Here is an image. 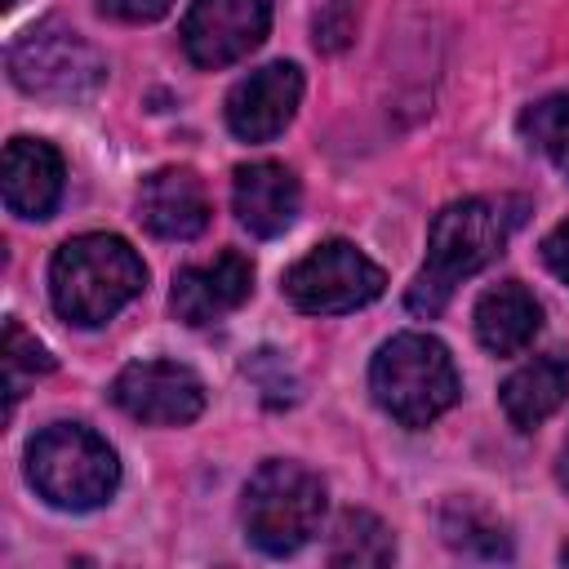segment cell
<instances>
[{
	"label": "cell",
	"mask_w": 569,
	"mask_h": 569,
	"mask_svg": "<svg viewBox=\"0 0 569 569\" xmlns=\"http://www.w3.org/2000/svg\"><path fill=\"white\" fill-rule=\"evenodd\" d=\"M511 222H516V213H507L502 200L467 196V200L445 204L427 231V258L405 293V307L413 316H440L449 307L453 289L462 280H471L476 271H485L502 253Z\"/></svg>",
	"instance_id": "cell-1"
},
{
	"label": "cell",
	"mask_w": 569,
	"mask_h": 569,
	"mask_svg": "<svg viewBox=\"0 0 569 569\" xmlns=\"http://www.w3.org/2000/svg\"><path fill=\"white\" fill-rule=\"evenodd\" d=\"M147 289V267L124 236L84 231L71 236L49 262V302L76 329L116 320Z\"/></svg>",
	"instance_id": "cell-2"
},
{
	"label": "cell",
	"mask_w": 569,
	"mask_h": 569,
	"mask_svg": "<svg viewBox=\"0 0 569 569\" xmlns=\"http://www.w3.org/2000/svg\"><path fill=\"white\" fill-rule=\"evenodd\" d=\"M27 480L58 511H93L120 485L116 449L84 422H49L27 445Z\"/></svg>",
	"instance_id": "cell-3"
},
{
	"label": "cell",
	"mask_w": 569,
	"mask_h": 569,
	"mask_svg": "<svg viewBox=\"0 0 569 569\" xmlns=\"http://www.w3.org/2000/svg\"><path fill=\"white\" fill-rule=\"evenodd\" d=\"M369 391L378 409L400 427H431L458 400V369L440 338L396 333L369 365Z\"/></svg>",
	"instance_id": "cell-4"
},
{
	"label": "cell",
	"mask_w": 569,
	"mask_h": 569,
	"mask_svg": "<svg viewBox=\"0 0 569 569\" xmlns=\"http://www.w3.org/2000/svg\"><path fill=\"white\" fill-rule=\"evenodd\" d=\"M320 520H325V485L302 462L267 458L240 493L244 538L267 556H293L316 538Z\"/></svg>",
	"instance_id": "cell-5"
},
{
	"label": "cell",
	"mask_w": 569,
	"mask_h": 569,
	"mask_svg": "<svg viewBox=\"0 0 569 569\" xmlns=\"http://www.w3.org/2000/svg\"><path fill=\"white\" fill-rule=\"evenodd\" d=\"M9 80L31 98L89 102L107 80V62L76 27L44 18L9 44Z\"/></svg>",
	"instance_id": "cell-6"
},
{
	"label": "cell",
	"mask_w": 569,
	"mask_h": 569,
	"mask_svg": "<svg viewBox=\"0 0 569 569\" xmlns=\"http://www.w3.org/2000/svg\"><path fill=\"white\" fill-rule=\"evenodd\" d=\"M382 267L351 240H325L284 271V298L307 316H342L382 293Z\"/></svg>",
	"instance_id": "cell-7"
},
{
	"label": "cell",
	"mask_w": 569,
	"mask_h": 569,
	"mask_svg": "<svg viewBox=\"0 0 569 569\" xmlns=\"http://www.w3.org/2000/svg\"><path fill=\"white\" fill-rule=\"evenodd\" d=\"M111 400L151 427H187L204 413V382L178 360H133L116 373Z\"/></svg>",
	"instance_id": "cell-8"
},
{
	"label": "cell",
	"mask_w": 569,
	"mask_h": 569,
	"mask_svg": "<svg viewBox=\"0 0 569 569\" xmlns=\"http://www.w3.org/2000/svg\"><path fill=\"white\" fill-rule=\"evenodd\" d=\"M271 31L267 0H191L182 18V49L196 67L218 71L249 58Z\"/></svg>",
	"instance_id": "cell-9"
},
{
	"label": "cell",
	"mask_w": 569,
	"mask_h": 569,
	"mask_svg": "<svg viewBox=\"0 0 569 569\" xmlns=\"http://www.w3.org/2000/svg\"><path fill=\"white\" fill-rule=\"evenodd\" d=\"M298 102H302V71L293 62H267L231 84L227 129L240 142H271L293 120Z\"/></svg>",
	"instance_id": "cell-10"
},
{
	"label": "cell",
	"mask_w": 569,
	"mask_h": 569,
	"mask_svg": "<svg viewBox=\"0 0 569 569\" xmlns=\"http://www.w3.org/2000/svg\"><path fill=\"white\" fill-rule=\"evenodd\" d=\"M249 293H253V262L244 253L227 249L209 262L182 267L169 289V307L182 325L200 329V325H218L231 311H240L249 302Z\"/></svg>",
	"instance_id": "cell-11"
},
{
	"label": "cell",
	"mask_w": 569,
	"mask_h": 569,
	"mask_svg": "<svg viewBox=\"0 0 569 569\" xmlns=\"http://www.w3.org/2000/svg\"><path fill=\"white\" fill-rule=\"evenodd\" d=\"M231 204H236V218L249 236H284L302 209V187L293 178V169L276 164V160H253V164H240L236 178H231Z\"/></svg>",
	"instance_id": "cell-12"
},
{
	"label": "cell",
	"mask_w": 569,
	"mask_h": 569,
	"mask_svg": "<svg viewBox=\"0 0 569 569\" xmlns=\"http://www.w3.org/2000/svg\"><path fill=\"white\" fill-rule=\"evenodd\" d=\"M138 218L160 240H196L209 227V196L191 169H156L138 187Z\"/></svg>",
	"instance_id": "cell-13"
},
{
	"label": "cell",
	"mask_w": 569,
	"mask_h": 569,
	"mask_svg": "<svg viewBox=\"0 0 569 569\" xmlns=\"http://www.w3.org/2000/svg\"><path fill=\"white\" fill-rule=\"evenodd\" d=\"M62 156L53 142L44 138H13L4 147V169H0V187H4V204L18 218H49L62 200Z\"/></svg>",
	"instance_id": "cell-14"
},
{
	"label": "cell",
	"mask_w": 569,
	"mask_h": 569,
	"mask_svg": "<svg viewBox=\"0 0 569 569\" xmlns=\"http://www.w3.org/2000/svg\"><path fill=\"white\" fill-rule=\"evenodd\" d=\"M538 329H542V302L520 280H502V284L480 293V302H476V338H480L485 351L520 356L525 347H533Z\"/></svg>",
	"instance_id": "cell-15"
},
{
	"label": "cell",
	"mask_w": 569,
	"mask_h": 569,
	"mask_svg": "<svg viewBox=\"0 0 569 569\" xmlns=\"http://www.w3.org/2000/svg\"><path fill=\"white\" fill-rule=\"evenodd\" d=\"M569 400V360L565 356H533L502 382V413L511 427L533 431Z\"/></svg>",
	"instance_id": "cell-16"
},
{
	"label": "cell",
	"mask_w": 569,
	"mask_h": 569,
	"mask_svg": "<svg viewBox=\"0 0 569 569\" xmlns=\"http://www.w3.org/2000/svg\"><path fill=\"white\" fill-rule=\"evenodd\" d=\"M440 533L462 556H480V560H507L511 556L507 525L489 507H480L476 498H449L440 507Z\"/></svg>",
	"instance_id": "cell-17"
},
{
	"label": "cell",
	"mask_w": 569,
	"mask_h": 569,
	"mask_svg": "<svg viewBox=\"0 0 569 569\" xmlns=\"http://www.w3.org/2000/svg\"><path fill=\"white\" fill-rule=\"evenodd\" d=\"M325 556L329 565H387L396 556V538L373 511H342Z\"/></svg>",
	"instance_id": "cell-18"
},
{
	"label": "cell",
	"mask_w": 569,
	"mask_h": 569,
	"mask_svg": "<svg viewBox=\"0 0 569 569\" xmlns=\"http://www.w3.org/2000/svg\"><path fill=\"white\" fill-rule=\"evenodd\" d=\"M520 133L533 151H542L565 178H569V93L538 98L520 111Z\"/></svg>",
	"instance_id": "cell-19"
},
{
	"label": "cell",
	"mask_w": 569,
	"mask_h": 569,
	"mask_svg": "<svg viewBox=\"0 0 569 569\" xmlns=\"http://www.w3.org/2000/svg\"><path fill=\"white\" fill-rule=\"evenodd\" d=\"M0 365H4V391H9V409L18 405V396H22V387L31 382V378H40V373H49L53 369V356L18 325V320H9L4 325V351H0Z\"/></svg>",
	"instance_id": "cell-20"
},
{
	"label": "cell",
	"mask_w": 569,
	"mask_h": 569,
	"mask_svg": "<svg viewBox=\"0 0 569 569\" xmlns=\"http://www.w3.org/2000/svg\"><path fill=\"white\" fill-rule=\"evenodd\" d=\"M107 18H120V22H156L173 9V0H93Z\"/></svg>",
	"instance_id": "cell-21"
},
{
	"label": "cell",
	"mask_w": 569,
	"mask_h": 569,
	"mask_svg": "<svg viewBox=\"0 0 569 569\" xmlns=\"http://www.w3.org/2000/svg\"><path fill=\"white\" fill-rule=\"evenodd\" d=\"M542 262H547V271H551L560 284H569V218L547 231V240H542Z\"/></svg>",
	"instance_id": "cell-22"
},
{
	"label": "cell",
	"mask_w": 569,
	"mask_h": 569,
	"mask_svg": "<svg viewBox=\"0 0 569 569\" xmlns=\"http://www.w3.org/2000/svg\"><path fill=\"white\" fill-rule=\"evenodd\" d=\"M556 476H560V485L569 489V436H565V445H560V462H556Z\"/></svg>",
	"instance_id": "cell-23"
}]
</instances>
